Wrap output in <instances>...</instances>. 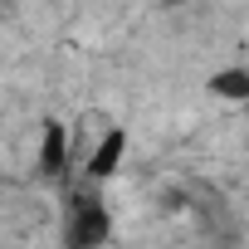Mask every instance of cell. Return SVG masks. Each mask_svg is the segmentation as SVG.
Instances as JSON below:
<instances>
[{
  "instance_id": "cell-1",
  "label": "cell",
  "mask_w": 249,
  "mask_h": 249,
  "mask_svg": "<svg viewBox=\"0 0 249 249\" xmlns=\"http://www.w3.org/2000/svg\"><path fill=\"white\" fill-rule=\"evenodd\" d=\"M112 239V210L103 200V191L88 181L73 200H69V220H64V249H107Z\"/></svg>"
},
{
  "instance_id": "cell-2",
  "label": "cell",
  "mask_w": 249,
  "mask_h": 249,
  "mask_svg": "<svg viewBox=\"0 0 249 249\" xmlns=\"http://www.w3.org/2000/svg\"><path fill=\"white\" fill-rule=\"evenodd\" d=\"M39 181H64L69 171V127L59 117H44L39 122V161H35Z\"/></svg>"
},
{
  "instance_id": "cell-3",
  "label": "cell",
  "mask_w": 249,
  "mask_h": 249,
  "mask_svg": "<svg viewBox=\"0 0 249 249\" xmlns=\"http://www.w3.org/2000/svg\"><path fill=\"white\" fill-rule=\"evenodd\" d=\"M122 157H127V127H107V132L98 137V147L88 152L83 176H88V181H112V176L122 171Z\"/></svg>"
},
{
  "instance_id": "cell-4",
  "label": "cell",
  "mask_w": 249,
  "mask_h": 249,
  "mask_svg": "<svg viewBox=\"0 0 249 249\" xmlns=\"http://www.w3.org/2000/svg\"><path fill=\"white\" fill-rule=\"evenodd\" d=\"M210 93L215 98H225V103H249V69H220L215 78H210Z\"/></svg>"
}]
</instances>
